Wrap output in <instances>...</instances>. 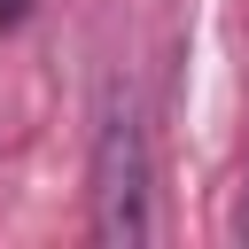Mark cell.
<instances>
[{
    "mask_svg": "<svg viewBox=\"0 0 249 249\" xmlns=\"http://www.w3.org/2000/svg\"><path fill=\"white\" fill-rule=\"evenodd\" d=\"M86 210H93V241L124 249L156 233V156H148V124L124 78H109L93 93V132H86Z\"/></svg>",
    "mask_w": 249,
    "mask_h": 249,
    "instance_id": "obj_1",
    "label": "cell"
}]
</instances>
